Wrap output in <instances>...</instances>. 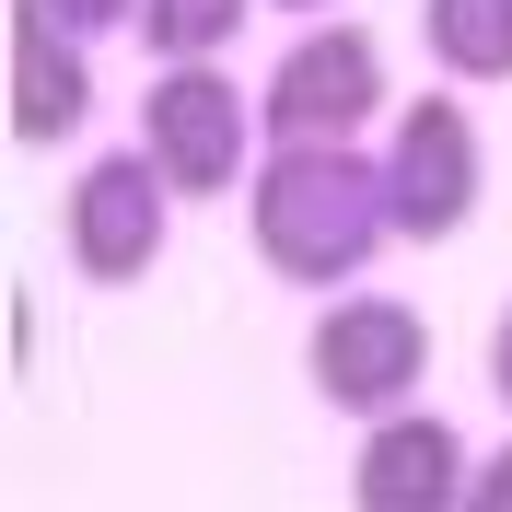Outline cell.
<instances>
[{"label": "cell", "instance_id": "cell-13", "mask_svg": "<svg viewBox=\"0 0 512 512\" xmlns=\"http://www.w3.org/2000/svg\"><path fill=\"white\" fill-rule=\"evenodd\" d=\"M489 384H501V408H512V303H501V326H489Z\"/></svg>", "mask_w": 512, "mask_h": 512}, {"label": "cell", "instance_id": "cell-3", "mask_svg": "<svg viewBox=\"0 0 512 512\" xmlns=\"http://www.w3.org/2000/svg\"><path fill=\"white\" fill-rule=\"evenodd\" d=\"M373 105H396L384 47L361 24H303L268 70V94H256V128H268V152H361Z\"/></svg>", "mask_w": 512, "mask_h": 512}, {"label": "cell", "instance_id": "cell-8", "mask_svg": "<svg viewBox=\"0 0 512 512\" xmlns=\"http://www.w3.org/2000/svg\"><path fill=\"white\" fill-rule=\"evenodd\" d=\"M82 117H94V47H82V35H59L47 12H24V0H12V140L59 152Z\"/></svg>", "mask_w": 512, "mask_h": 512}, {"label": "cell", "instance_id": "cell-9", "mask_svg": "<svg viewBox=\"0 0 512 512\" xmlns=\"http://www.w3.org/2000/svg\"><path fill=\"white\" fill-rule=\"evenodd\" d=\"M419 47L443 59V94L512 82V0H419Z\"/></svg>", "mask_w": 512, "mask_h": 512}, {"label": "cell", "instance_id": "cell-1", "mask_svg": "<svg viewBox=\"0 0 512 512\" xmlns=\"http://www.w3.org/2000/svg\"><path fill=\"white\" fill-rule=\"evenodd\" d=\"M245 245L256 268H280L291 291H350L384 245H396V210H384V152H268L245 187Z\"/></svg>", "mask_w": 512, "mask_h": 512}, {"label": "cell", "instance_id": "cell-6", "mask_svg": "<svg viewBox=\"0 0 512 512\" xmlns=\"http://www.w3.org/2000/svg\"><path fill=\"white\" fill-rule=\"evenodd\" d=\"M245 140H256V94H233L222 70H152V94H140V152L163 163L175 198L245 187Z\"/></svg>", "mask_w": 512, "mask_h": 512}, {"label": "cell", "instance_id": "cell-12", "mask_svg": "<svg viewBox=\"0 0 512 512\" xmlns=\"http://www.w3.org/2000/svg\"><path fill=\"white\" fill-rule=\"evenodd\" d=\"M466 512H512V443L478 454V478H466Z\"/></svg>", "mask_w": 512, "mask_h": 512}, {"label": "cell", "instance_id": "cell-14", "mask_svg": "<svg viewBox=\"0 0 512 512\" xmlns=\"http://www.w3.org/2000/svg\"><path fill=\"white\" fill-rule=\"evenodd\" d=\"M280 12H338V0H280Z\"/></svg>", "mask_w": 512, "mask_h": 512}, {"label": "cell", "instance_id": "cell-10", "mask_svg": "<svg viewBox=\"0 0 512 512\" xmlns=\"http://www.w3.org/2000/svg\"><path fill=\"white\" fill-rule=\"evenodd\" d=\"M256 0H140V47L163 70H222V47L245 35Z\"/></svg>", "mask_w": 512, "mask_h": 512}, {"label": "cell", "instance_id": "cell-7", "mask_svg": "<svg viewBox=\"0 0 512 512\" xmlns=\"http://www.w3.org/2000/svg\"><path fill=\"white\" fill-rule=\"evenodd\" d=\"M466 478H478L466 431L431 419V408H408V419H373V431H361L350 512H466Z\"/></svg>", "mask_w": 512, "mask_h": 512}, {"label": "cell", "instance_id": "cell-11", "mask_svg": "<svg viewBox=\"0 0 512 512\" xmlns=\"http://www.w3.org/2000/svg\"><path fill=\"white\" fill-rule=\"evenodd\" d=\"M24 12H47V24L82 35V47H105L117 24H140V0H24Z\"/></svg>", "mask_w": 512, "mask_h": 512}, {"label": "cell", "instance_id": "cell-5", "mask_svg": "<svg viewBox=\"0 0 512 512\" xmlns=\"http://www.w3.org/2000/svg\"><path fill=\"white\" fill-rule=\"evenodd\" d=\"M163 233H175V187H163V163L140 152V140H128V152H94L82 175H70V198H59V245H70V268H82L94 291L152 280Z\"/></svg>", "mask_w": 512, "mask_h": 512}, {"label": "cell", "instance_id": "cell-2", "mask_svg": "<svg viewBox=\"0 0 512 512\" xmlns=\"http://www.w3.org/2000/svg\"><path fill=\"white\" fill-rule=\"evenodd\" d=\"M303 373H315V396L338 419H408L419 384H431V326H419V303H396V291H338L315 315V338H303Z\"/></svg>", "mask_w": 512, "mask_h": 512}, {"label": "cell", "instance_id": "cell-4", "mask_svg": "<svg viewBox=\"0 0 512 512\" xmlns=\"http://www.w3.org/2000/svg\"><path fill=\"white\" fill-rule=\"evenodd\" d=\"M478 187H489V152H478V117L466 94H419L384 117V210H396V245H454L478 222Z\"/></svg>", "mask_w": 512, "mask_h": 512}]
</instances>
